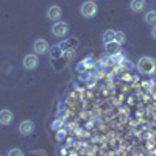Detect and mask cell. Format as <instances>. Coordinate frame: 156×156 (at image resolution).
<instances>
[{"label": "cell", "mask_w": 156, "mask_h": 156, "mask_svg": "<svg viewBox=\"0 0 156 156\" xmlns=\"http://www.w3.org/2000/svg\"><path fill=\"white\" fill-rule=\"evenodd\" d=\"M137 70L142 75H154L156 73V59H153L151 56H140L137 59Z\"/></svg>", "instance_id": "6da1fadb"}, {"label": "cell", "mask_w": 156, "mask_h": 156, "mask_svg": "<svg viewBox=\"0 0 156 156\" xmlns=\"http://www.w3.org/2000/svg\"><path fill=\"white\" fill-rule=\"evenodd\" d=\"M80 12L84 19H94L98 12V5L95 3V0H86L80 6Z\"/></svg>", "instance_id": "7a4b0ae2"}, {"label": "cell", "mask_w": 156, "mask_h": 156, "mask_svg": "<svg viewBox=\"0 0 156 156\" xmlns=\"http://www.w3.org/2000/svg\"><path fill=\"white\" fill-rule=\"evenodd\" d=\"M69 31H70V27H69V23L64 22V20L55 22L53 27H51V34L55 37H64V36L69 34Z\"/></svg>", "instance_id": "3957f363"}, {"label": "cell", "mask_w": 156, "mask_h": 156, "mask_svg": "<svg viewBox=\"0 0 156 156\" xmlns=\"http://www.w3.org/2000/svg\"><path fill=\"white\" fill-rule=\"evenodd\" d=\"M103 48H105V51H106L111 58H115V56L122 55V45H120L119 42H115V41H111V42L103 44Z\"/></svg>", "instance_id": "277c9868"}, {"label": "cell", "mask_w": 156, "mask_h": 156, "mask_svg": "<svg viewBox=\"0 0 156 156\" xmlns=\"http://www.w3.org/2000/svg\"><path fill=\"white\" fill-rule=\"evenodd\" d=\"M22 64H23V67L27 69V70H34V69H37V66H39V58H37L36 53L25 55L23 59H22Z\"/></svg>", "instance_id": "5b68a950"}, {"label": "cell", "mask_w": 156, "mask_h": 156, "mask_svg": "<svg viewBox=\"0 0 156 156\" xmlns=\"http://www.w3.org/2000/svg\"><path fill=\"white\" fill-rule=\"evenodd\" d=\"M34 122L33 120H22L20 123H19V126H17V129H19V133L22 134V136H30V134H33L34 133Z\"/></svg>", "instance_id": "8992f818"}, {"label": "cell", "mask_w": 156, "mask_h": 156, "mask_svg": "<svg viewBox=\"0 0 156 156\" xmlns=\"http://www.w3.org/2000/svg\"><path fill=\"white\" fill-rule=\"evenodd\" d=\"M48 48H50L48 42L45 41V39H42V37L36 39V41L33 42V51H34V53H37V55H45L47 51H48Z\"/></svg>", "instance_id": "52a82bcc"}, {"label": "cell", "mask_w": 156, "mask_h": 156, "mask_svg": "<svg viewBox=\"0 0 156 156\" xmlns=\"http://www.w3.org/2000/svg\"><path fill=\"white\" fill-rule=\"evenodd\" d=\"M47 19L51 20V22H58L61 20V16H62V9L58 6V5H51L50 8H47Z\"/></svg>", "instance_id": "ba28073f"}, {"label": "cell", "mask_w": 156, "mask_h": 156, "mask_svg": "<svg viewBox=\"0 0 156 156\" xmlns=\"http://www.w3.org/2000/svg\"><path fill=\"white\" fill-rule=\"evenodd\" d=\"M129 9L136 14L147 11V0H129Z\"/></svg>", "instance_id": "9c48e42d"}, {"label": "cell", "mask_w": 156, "mask_h": 156, "mask_svg": "<svg viewBox=\"0 0 156 156\" xmlns=\"http://www.w3.org/2000/svg\"><path fill=\"white\" fill-rule=\"evenodd\" d=\"M12 120H14V114H12V111H9V109H0V125L8 126V125L12 123Z\"/></svg>", "instance_id": "30bf717a"}, {"label": "cell", "mask_w": 156, "mask_h": 156, "mask_svg": "<svg viewBox=\"0 0 156 156\" xmlns=\"http://www.w3.org/2000/svg\"><path fill=\"white\" fill-rule=\"evenodd\" d=\"M144 20H145V23H148V25H156V9H154V8H150V9L145 11Z\"/></svg>", "instance_id": "8fae6325"}, {"label": "cell", "mask_w": 156, "mask_h": 156, "mask_svg": "<svg viewBox=\"0 0 156 156\" xmlns=\"http://www.w3.org/2000/svg\"><path fill=\"white\" fill-rule=\"evenodd\" d=\"M114 37H115V30H105V31L101 33V41H103V44L114 41Z\"/></svg>", "instance_id": "7c38bea8"}, {"label": "cell", "mask_w": 156, "mask_h": 156, "mask_svg": "<svg viewBox=\"0 0 156 156\" xmlns=\"http://www.w3.org/2000/svg\"><path fill=\"white\" fill-rule=\"evenodd\" d=\"M114 41L115 42H119L120 45L126 42V34L123 31H115V37H114Z\"/></svg>", "instance_id": "4fadbf2b"}, {"label": "cell", "mask_w": 156, "mask_h": 156, "mask_svg": "<svg viewBox=\"0 0 156 156\" xmlns=\"http://www.w3.org/2000/svg\"><path fill=\"white\" fill-rule=\"evenodd\" d=\"M8 156H23V151L20 148H11L8 151Z\"/></svg>", "instance_id": "5bb4252c"}, {"label": "cell", "mask_w": 156, "mask_h": 156, "mask_svg": "<svg viewBox=\"0 0 156 156\" xmlns=\"http://www.w3.org/2000/svg\"><path fill=\"white\" fill-rule=\"evenodd\" d=\"M59 128H62V120L56 119L53 123H51V129H59Z\"/></svg>", "instance_id": "9a60e30c"}, {"label": "cell", "mask_w": 156, "mask_h": 156, "mask_svg": "<svg viewBox=\"0 0 156 156\" xmlns=\"http://www.w3.org/2000/svg\"><path fill=\"white\" fill-rule=\"evenodd\" d=\"M151 37L156 39V25H153V28H151Z\"/></svg>", "instance_id": "2e32d148"}, {"label": "cell", "mask_w": 156, "mask_h": 156, "mask_svg": "<svg viewBox=\"0 0 156 156\" xmlns=\"http://www.w3.org/2000/svg\"><path fill=\"white\" fill-rule=\"evenodd\" d=\"M56 137H58V139H62V137H64V131H58Z\"/></svg>", "instance_id": "e0dca14e"}, {"label": "cell", "mask_w": 156, "mask_h": 156, "mask_svg": "<svg viewBox=\"0 0 156 156\" xmlns=\"http://www.w3.org/2000/svg\"><path fill=\"white\" fill-rule=\"evenodd\" d=\"M0 156H2V154H0Z\"/></svg>", "instance_id": "ac0fdd59"}]
</instances>
